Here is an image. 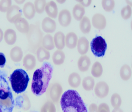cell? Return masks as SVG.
Listing matches in <instances>:
<instances>
[{"label":"cell","mask_w":132,"mask_h":112,"mask_svg":"<svg viewBox=\"0 0 132 112\" xmlns=\"http://www.w3.org/2000/svg\"><path fill=\"white\" fill-rule=\"evenodd\" d=\"M91 50L93 54L97 57H103L107 49V44L105 39L98 36L94 38L90 43Z\"/></svg>","instance_id":"cell-6"},{"label":"cell","mask_w":132,"mask_h":112,"mask_svg":"<svg viewBox=\"0 0 132 112\" xmlns=\"http://www.w3.org/2000/svg\"><path fill=\"white\" fill-rule=\"evenodd\" d=\"M6 63V58L4 54L0 53V68H3Z\"/></svg>","instance_id":"cell-40"},{"label":"cell","mask_w":132,"mask_h":112,"mask_svg":"<svg viewBox=\"0 0 132 112\" xmlns=\"http://www.w3.org/2000/svg\"><path fill=\"white\" fill-rule=\"evenodd\" d=\"M91 64V61L89 57L86 55L81 56L77 62V66L79 70L81 72H87L89 70Z\"/></svg>","instance_id":"cell-13"},{"label":"cell","mask_w":132,"mask_h":112,"mask_svg":"<svg viewBox=\"0 0 132 112\" xmlns=\"http://www.w3.org/2000/svg\"><path fill=\"white\" fill-rule=\"evenodd\" d=\"M112 112H123V111L120 108H114Z\"/></svg>","instance_id":"cell-45"},{"label":"cell","mask_w":132,"mask_h":112,"mask_svg":"<svg viewBox=\"0 0 132 112\" xmlns=\"http://www.w3.org/2000/svg\"><path fill=\"white\" fill-rule=\"evenodd\" d=\"M120 75L121 79L124 81L129 80L131 77V69L127 64L123 65L120 69Z\"/></svg>","instance_id":"cell-29"},{"label":"cell","mask_w":132,"mask_h":112,"mask_svg":"<svg viewBox=\"0 0 132 112\" xmlns=\"http://www.w3.org/2000/svg\"><path fill=\"white\" fill-rule=\"evenodd\" d=\"M14 24L16 28L19 32L27 34L28 32L30 25L25 18L21 17Z\"/></svg>","instance_id":"cell-20"},{"label":"cell","mask_w":132,"mask_h":112,"mask_svg":"<svg viewBox=\"0 0 132 112\" xmlns=\"http://www.w3.org/2000/svg\"><path fill=\"white\" fill-rule=\"evenodd\" d=\"M89 112H98V106L95 103L91 104L89 106Z\"/></svg>","instance_id":"cell-42"},{"label":"cell","mask_w":132,"mask_h":112,"mask_svg":"<svg viewBox=\"0 0 132 112\" xmlns=\"http://www.w3.org/2000/svg\"><path fill=\"white\" fill-rule=\"evenodd\" d=\"M11 6V0H1L0 1V12L2 13H7Z\"/></svg>","instance_id":"cell-36"},{"label":"cell","mask_w":132,"mask_h":112,"mask_svg":"<svg viewBox=\"0 0 132 112\" xmlns=\"http://www.w3.org/2000/svg\"><path fill=\"white\" fill-rule=\"evenodd\" d=\"M63 93L62 86L57 83H54L50 87L49 94L52 101L54 103H57L61 99Z\"/></svg>","instance_id":"cell-7"},{"label":"cell","mask_w":132,"mask_h":112,"mask_svg":"<svg viewBox=\"0 0 132 112\" xmlns=\"http://www.w3.org/2000/svg\"><path fill=\"white\" fill-rule=\"evenodd\" d=\"M79 28L81 32L84 34H88L92 29L91 22L89 18L84 16L80 20Z\"/></svg>","instance_id":"cell-22"},{"label":"cell","mask_w":132,"mask_h":112,"mask_svg":"<svg viewBox=\"0 0 132 112\" xmlns=\"http://www.w3.org/2000/svg\"><path fill=\"white\" fill-rule=\"evenodd\" d=\"M42 47L48 50H51L55 47L53 37L49 34L46 35L43 37L42 41Z\"/></svg>","instance_id":"cell-26"},{"label":"cell","mask_w":132,"mask_h":112,"mask_svg":"<svg viewBox=\"0 0 132 112\" xmlns=\"http://www.w3.org/2000/svg\"><path fill=\"white\" fill-rule=\"evenodd\" d=\"M73 16L77 21H80L84 16L85 9L80 4H76L73 9Z\"/></svg>","instance_id":"cell-27"},{"label":"cell","mask_w":132,"mask_h":112,"mask_svg":"<svg viewBox=\"0 0 132 112\" xmlns=\"http://www.w3.org/2000/svg\"><path fill=\"white\" fill-rule=\"evenodd\" d=\"M14 105L13 97L7 82L0 75V108L3 112H12Z\"/></svg>","instance_id":"cell-3"},{"label":"cell","mask_w":132,"mask_h":112,"mask_svg":"<svg viewBox=\"0 0 132 112\" xmlns=\"http://www.w3.org/2000/svg\"><path fill=\"white\" fill-rule=\"evenodd\" d=\"M94 91L96 96L101 99L105 98L109 93V87L104 82H98L95 87Z\"/></svg>","instance_id":"cell-9"},{"label":"cell","mask_w":132,"mask_h":112,"mask_svg":"<svg viewBox=\"0 0 132 112\" xmlns=\"http://www.w3.org/2000/svg\"><path fill=\"white\" fill-rule=\"evenodd\" d=\"M121 15L123 19H128L131 15V8L129 5L124 6L121 11Z\"/></svg>","instance_id":"cell-37"},{"label":"cell","mask_w":132,"mask_h":112,"mask_svg":"<svg viewBox=\"0 0 132 112\" xmlns=\"http://www.w3.org/2000/svg\"><path fill=\"white\" fill-rule=\"evenodd\" d=\"M98 112H110V110L107 104L101 103L98 106Z\"/></svg>","instance_id":"cell-39"},{"label":"cell","mask_w":132,"mask_h":112,"mask_svg":"<svg viewBox=\"0 0 132 112\" xmlns=\"http://www.w3.org/2000/svg\"><path fill=\"white\" fill-rule=\"evenodd\" d=\"M65 37L64 33L61 31H59L54 34L53 37L54 45L58 50H62L64 48L65 46Z\"/></svg>","instance_id":"cell-18"},{"label":"cell","mask_w":132,"mask_h":112,"mask_svg":"<svg viewBox=\"0 0 132 112\" xmlns=\"http://www.w3.org/2000/svg\"><path fill=\"white\" fill-rule=\"evenodd\" d=\"M57 2L60 4H62L65 2V1H57Z\"/></svg>","instance_id":"cell-46"},{"label":"cell","mask_w":132,"mask_h":112,"mask_svg":"<svg viewBox=\"0 0 132 112\" xmlns=\"http://www.w3.org/2000/svg\"><path fill=\"white\" fill-rule=\"evenodd\" d=\"M45 11L49 18L55 19L57 17L58 8L56 4L54 1H51L47 3Z\"/></svg>","instance_id":"cell-16"},{"label":"cell","mask_w":132,"mask_h":112,"mask_svg":"<svg viewBox=\"0 0 132 112\" xmlns=\"http://www.w3.org/2000/svg\"><path fill=\"white\" fill-rule=\"evenodd\" d=\"M4 38V33L2 30L0 28V43H1Z\"/></svg>","instance_id":"cell-43"},{"label":"cell","mask_w":132,"mask_h":112,"mask_svg":"<svg viewBox=\"0 0 132 112\" xmlns=\"http://www.w3.org/2000/svg\"><path fill=\"white\" fill-rule=\"evenodd\" d=\"M58 21L60 25L63 27H68L72 21V15L67 9H62L59 14Z\"/></svg>","instance_id":"cell-11"},{"label":"cell","mask_w":132,"mask_h":112,"mask_svg":"<svg viewBox=\"0 0 132 112\" xmlns=\"http://www.w3.org/2000/svg\"><path fill=\"white\" fill-rule=\"evenodd\" d=\"M65 59V55L61 50H56L52 55V61L55 65H61L64 63Z\"/></svg>","instance_id":"cell-28"},{"label":"cell","mask_w":132,"mask_h":112,"mask_svg":"<svg viewBox=\"0 0 132 112\" xmlns=\"http://www.w3.org/2000/svg\"><path fill=\"white\" fill-rule=\"evenodd\" d=\"M26 34L29 49L32 53H35L41 46L43 39V33L41 31L39 22L29 26V29Z\"/></svg>","instance_id":"cell-5"},{"label":"cell","mask_w":132,"mask_h":112,"mask_svg":"<svg viewBox=\"0 0 132 112\" xmlns=\"http://www.w3.org/2000/svg\"><path fill=\"white\" fill-rule=\"evenodd\" d=\"M41 112H56V108L53 102L47 101L41 108Z\"/></svg>","instance_id":"cell-35"},{"label":"cell","mask_w":132,"mask_h":112,"mask_svg":"<svg viewBox=\"0 0 132 112\" xmlns=\"http://www.w3.org/2000/svg\"><path fill=\"white\" fill-rule=\"evenodd\" d=\"M21 11L19 6L16 5H12L6 13V18L9 22L15 24L21 17Z\"/></svg>","instance_id":"cell-8"},{"label":"cell","mask_w":132,"mask_h":112,"mask_svg":"<svg viewBox=\"0 0 132 112\" xmlns=\"http://www.w3.org/2000/svg\"><path fill=\"white\" fill-rule=\"evenodd\" d=\"M110 102L112 106L114 108H119L122 104L121 97L118 94L115 93L112 95Z\"/></svg>","instance_id":"cell-34"},{"label":"cell","mask_w":132,"mask_h":112,"mask_svg":"<svg viewBox=\"0 0 132 112\" xmlns=\"http://www.w3.org/2000/svg\"><path fill=\"white\" fill-rule=\"evenodd\" d=\"M4 38L5 43L9 45H13L17 40V34L16 32L12 29H7L4 34Z\"/></svg>","instance_id":"cell-21"},{"label":"cell","mask_w":132,"mask_h":112,"mask_svg":"<svg viewBox=\"0 0 132 112\" xmlns=\"http://www.w3.org/2000/svg\"><path fill=\"white\" fill-rule=\"evenodd\" d=\"M0 112H3V111H2V110L0 108Z\"/></svg>","instance_id":"cell-48"},{"label":"cell","mask_w":132,"mask_h":112,"mask_svg":"<svg viewBox=\"0 0 132 112\" xmlns=\"http://www.w3.org/2000/svg\"><path fill=\"white\" fill-rule=\"evenodd\" d=\"M126 2H127V3H128V5H129V1H126ZM131 2H130V6H131Z\"/></svg>","instance_id":"cell-47"},{"label":"cell","mask_w":132,"mask_h":112,"mask_svg":"<svg viewBox=\"0 0 132 112\" xmlns=\"http://www.w3.org/2000/svg\"><path fill=\"white\" fill-rule=\"evenodd\" d=\"M23 13L25 17L28 19H32L36 14V11L34 6V4L30 2L26 3L23 8Z\"/></svg>","instance_id":"cell-19"},{"label":"cell","mask_w":132,"mask_h":112,"mask_svg":"<svg viewBox=\"0 0 132 112\" xmlns=\"http://www.w3.org/2000/svg\"><path fill=\"white\" fill-rule=\"evenodd\" d=\"M77 47L79 54L82 56L85 55L89 50V42L86 37H81L78 40Z\"/></svg>","instance_id":"cell-15"},{"label":"cell","mask_w":132,"mask_h":112,"mask_svg":"<svg viewBox=\"0 0 132 112\" xmlns=\"http://www.w3.org/2000/svg\"><path fill=\"white\" fill-rule=\"evenodd\" d=\"M101 4L103 9L107 12H110L112 11L115 6V1L114 0H102Z\"/></svg>","instance_id":"cell-33"},{"label":"cell","mask_w":132,"mask_h":112,"mask_svg":"<svg viewBox=\"0 0 132 112\" xmlns=\"http://www.w3.org/2000/svg\"><path fill=\"white\" fill-rule=\"evenodd\" d=\"M24 68L29 71L32 70L36 65V59L32 54L26 55L23 59Z\"/></svg>","instance_id":"cell-17"},{"label":"cell","mask_w":132,"mask_h":112,"mask_svg":"<svg viewBox=\"0 0 132 112\" xmlns=\"http://www.w3.org/2000/svg\"><path fill=\"white\" fill-rule=\"evenodd\" d=\"M35 112H36V111H35Z\"/></svg>","instance_id":"cell-49"},{"label":"cell","mask_w":132,"mask_h":112,"mask_svg":"<svg viewBox=\"0 0 132 112\" xmlns=\"http://www.w3.org/2000/svg\"><path fill=\"white\" fill-rule=\"evenodd\" d=\"M60 104L63 112H88L82 98L74 90L65 91L62 95Z\"/></svg>","instance_id":"cell-2"},{"label":"cell","mask_w":132,"mask_h":112,"mask_svg":"<svg viewBox=\"0 0 132 112\" xmlns=\"http://www.w3.org/2000/svg\"><path fill=\"white\" fill-rule=\"evenodd\" d=\"M91 72L92 75L96 78L101 76L103 73V68L101 64L98 61L95 62L93 65Z\"/></svg>","instance_id":"cell-31"},{"label":"cell","mask_w":132,"mask_h":112,"mask_svg":"<svg viewBox=\"0 0 132 112\" xmlns=\"http://www.w3.org/2000/svg\"><path fill=\"white\" fill-rule=\"evenodd\" d=\"M41 27L42 29L44 32L47 33H52L55 31L56 24L54 20L48 17L43 19Z\"/></svg>","instance_id":"cell-12"},{"label":"cell","mask_w":132,"mask_h":112,"mask_svg":"<svg viewBox=\"0 0 132 112\" xmlns=\"http://www.w3.org/2000/svg\"><path fill=\"white\" fill-rule=\"evenodd\" d=\"M23 96V102H22L21 104L22 108H23L24 110H28L30 108L31 106L29 99L26 95H24Z\"/></svg>","instance_id":"cell-38"},{"label":"cell","mask_w":132,"mask_h":112,"mask_svg":"<svg viewBox=\"0 0 132 112\" xmlns=\"http://www.w3.org/2000/svg\"><path fill=\"white\" fill-rule=\"evenodd\" d=\"M68 83L72 88H78L81 84V77L80 75L76 72L71 73L68 78Z\"/></svg>","instance_id":"cell-25"},{"label":"cell","mask_w":132,"mask_h":112,"mask_svg":"<svg viewBox=\"0 0 132 112\" xmlns=\"http://www.w3.org/2000/svg\"><path fill=\"white\" fill-rule=\"evenodd\" d=\"M78 40V37L76 33L73 32H69L65 37V45L69 49H74L77 46Z\"/></svg>","instance_id":"cell-14"},{"label":"cell","mask_w":132,"mask_h":112,"mask_svg":"<svg viewBox=\"0 0 132 112\" xmlns=\"http://www.w3.org/2000/svg\"><path fill=\"white\" fill-rule=\"evenodd\" d=\"M92 25L96 29L102 30L106 26V20L105 16L101 14H95L92 18Z\"/></svg>","instance_id":"cell-10"},{"label":"cell","mask_w":132,"mask_h":112,"mask_svg":"<svg viewBox=\"0 0 132 112\" xmlns=\"http://www.w3.org/2000/svg\"><path fill=\"white\" fill-rule=\"evenodd\" d=\"M10 80L14 91L17 94H20L26 90L29 78L25 71L23 69H17L11 75Z\"/></svg>","instance_id":"cell-4"},{"label":"cell","mask_w":132,"mask_h":112,"mask_svg":"<svg viewBox=\"0 0 132 112\" xmlns=\"http://www.w3.org/2000/svg\"><path fill=\"white\" fill-rule=\"evenodd\" d=\"M15 2L18 4H21L25 2V1H24V0H21V1L20 0H15Z\"/></svg>","instance_id":"cell-44"},{"label":"cell","mask_w":132,"mask_h":112,"mask_svg":"<svg viewBox=\"0 0 132 112\" xmlns=\"http://www.w3.org/2000/svg\"><path fill=\"white\" fill-rule=\"evenodd\" d=\"M23 57V52L20 47L15 46L10 51V58L14 62H19Z\"/></svg>","instance_id":"cell-23"},{"label":"cell","mask_w":132,"mask_h":112,"mask_svg":"<svg viewBox=\"0 0 132 112\" xmlns=\"http://www.w3.org/2000/svg\"><path fill=\"white\" fill-rule=\"evenodd\" d=\"M82 86L84 90L87 91L92 90L95 86V80L91 76L85 77L82 82Z\"/></svg>","instance_id":"cell-30"},{"label":"cell","mask_w":132,"mask_h":112,"mask_svg":"<svg viewBox=\"0 0 132 112\" xmlns=\"http://www.w3.org/2000/svg\"><path fill=\"white\" fill-rule=\"evenodd\" d=\"M36 56L38 61L40 62H42L45 60H48L50 58L49 51L41 46L37 49Z\"/></svg>","instance_id":"cell-24"},{"label":"cell","mask_w":132,"mask_h":112,"mask_svg":"<svg viewBox=\"0 0 132 112\" xmlns=\"http://www.w3.org/2000/svg\"><path fill=\"white\" fill-rule=\"evenodd\" d=\"M47 2L45 0H36L34 3V6L36 12L41 14L45 11V7Z\"/></svg>","instance_id":"cell-32"},{"label":"cell","mask_w":132,"mask_h":112,"mask_svg":"<svg viewBox=\"0 0 132 112\" xmlns=\"http://www.w3.org/2000/svg\"><path fill=\"white\" fill-rule=\"evenodd\" d=\"M83 7H88L92 3V0H83V1H77Z\"/></svg>","instance_id":"cell-41"},{"label":"cell","mask_w":132,"mask_h":112,"mask_svg":"<svg viewBox=\"0 0 132 112\" xmlns=\"http://www.w3.org/2000/svg\"><path fill=\"white\" fill-rule=\"evenodd\" d=\"M52 73V66L48 62L44 63L40 68L35 71L31 83V90L34 95L40 96L46 91Z\"/></svg>","instance_id":"cell-1"}]
</instances>
